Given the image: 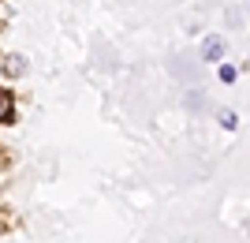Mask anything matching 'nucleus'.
<instances>
[{
	"mask_svg": "<svg viewBox=\"0 0 250 243\" xmlns=\"http://www.w3.org/2000/svg\"><path fill=\"white\" fill-rule=\"evenodd\" d=\"M202 56H206L209 64H217L220 56H224V38H217V34H209L206 42H202Z\"/></svg>",
	"mask_w": 250,
	"mask_h": 243,
	"instance_id": "obj_1",
	"label": "nucleus"
},
{
	"mask_svg": "<svg viewBox=\"0 0 250 243\" xmlns=\"http://www.w3.org/2000/svg\"><path fill=\"white\" fill-rule=\"evenodd\" d=\"M15 120V97L11 90H0V124H11Z\"/></svg>",
	"mask_w": 250,
	"mask_h": 243,
	"instance_id": "obj_2",
	"label": "nucleus"
},
{
	"mask_svg": "<svg viewBox=\"0 0 250 243\" xmlns=\"http://www.w3.org/2000/svg\"><path fill=\"white\" fill-rule=\"evenodd\" d=\"M22 64H26L22 56H8V60H4V71L8 75H22Z\"/></svg>",
	"mask_w": 250,
	"mask_h": 243,
	"instance_id": "obj_3",
	"label": "nucleus"
},
{
	"mask_svg": "<svg viewBox=\"0 0 250 243\" xmlns=\"http://www.w3.org/2000/svg\"><path fill=\"white\" fill-rule=\"evenodd\" d=\"M220 127H224V131H235V127H239L235 112H228V109H224V112H220Z\"/></svg>",
	"mask_w": 250,
	"mask_h": 243,
	"instance_id": "obj_4",
	"label": "nucleus"
},
{
	"mask_svg": "<svg viewBox=\"0 0 250 243\" xmlns=\"http://www.w3.org/2000/svg\"><path fill=\"white\" fill-rule=\"evenodd\" d=\"M220 83H235V67H231V64H220Z\"/></svg>",
	"mask_w": 250,
	"mask_h": 243,
	"instance_id": "obj_5",
	"label": "nucleus"
},
{
	"mask_svg": "<svg viewBox=\"0 0 250 243\" xmlns=\"http://www.w3.org/2000/svg\"><path fill=\"white\" fill-rule=\"evenodd\" d=\"M0 169H4V157H0Z\"/></svg>",
	"mask_w": 250,
	"mask_h": 243,
	"instance_id": "obj_6",
	"label": "nucleus"
}]
</instances>
